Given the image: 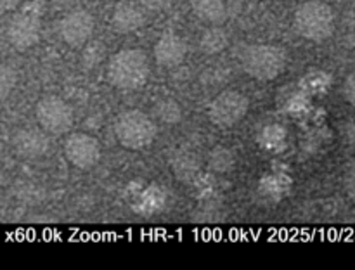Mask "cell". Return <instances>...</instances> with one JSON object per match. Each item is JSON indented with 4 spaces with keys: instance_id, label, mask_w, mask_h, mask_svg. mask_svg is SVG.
<instances>
[{
    "instance_id": "cell-1",
    "label": "cell",
    "mask_w": 355,
    "mask_h": 270,
    "mask_svg": "<svg viewBox=\"0 0 355 270\" xmlns=\"http://www.w3.org/2000/svg\"><path fill=\"white\" fill-rule=\"evenodd\" d=\"M107 82L118 90L132 92L148 83L151 75L149 57L142 48H121L107 61Z\"/></svg>"
},
{
    "instance_id": "cell-2",
    "label": "cell",
    "mask_w": 355,
    "mask_h": 270,
    "mask_svg": "<svg viewBox=\"0 0 355 270\" xmlns=\"http://www.w3.org/2000/svg\"><path fill=\"white\" fill-rule=\"evenodd\" d=\"M293 26L302 38L319 44L333 37L336 17L331 6L322 0H307L295 10Z\"/></svg>"
},
{
    "instance_id": "cell-3",
    "label": "cell",
    "mask_w": 355,
    "mask_h": 270,
    "mask_svg": "<svg viewBox=\"0 0 355 270\" xmlns=\"http://www.w3.org/2000/svg\"><path fill=\"white\" fill-rule=\"evenodd\" d=\"M288 66L286 51L279 45H250L241 55V68L257 82H272L279 78Z\"/></svg>"
},
{
    "instance_id": "cell-4",
    "label": "cell",
    "mask_w": 355,
    "mask_h": 270,
    "mask_svg": "<svg viewBox=\"0 0 355 270\" xmlns=\"http://www.w3.org/2000/svg\"><path fill=\"white\" fill-rule=\"evenodd\" d=\"M44 12L45 3L42 0H31L7 21L6 38L16 51H28L38 44Z\"/></svg>"
},
{
    "instance_id": "cell-5",
    "label": "cell",
    "mask_w": 355,
    "mask_h": 270,
    "mask_svg": "<svg viewBox=\"0 0 355 270\" xmlns=\"http://www.w3.org/2000/svg\"><path fill=\"white\" fill-rule=\"evenodd\" d=\"M113 130L118 144L128 151L148 149L158 134L155 120L139 109H128L118 114Z\"/></svg>"
},
{
    "instance_id": "cell-6",
    "label": "cell",
    "mask_w": 355,
    "mask_h": 270,
    "mask_svg": "<svg viewBox=\"0 0 355 270\" xmlns=\"http://www.w3.org/2000/svg\"><path fill=\"white\" fill-rule=\"evenodd\" d=\"M248 109V97L239 90L229 89L211 99L208 106V120L218 128H231L245 120Z\"/></svg>"
},
{
    "instance_id": "cell-7",
    "label": "cell",
    "mask_w": 355,
    "mask_h": 270,
    "mask_svg": "<svg viewBox=\"0 0 355 270\" xmlns=\"http://www.w3.org/2000/svg\"><path fill=\"white\" fill-rule=\"evenodd\" d=\"M35 116L40 128L55 137L68 134L75 123L73 107L59 96H44L38 99L35 106Z\"/></svg>"
},
{
    "instance_id": "cell-8",
    "label": "cell",
    "mask_w": 355,
    "mask_h": 270,
    "mask_svg": "<svg viewBox=\"0 0 355 270\" xmlns=\"http://www.w3.org/2000/svg\"><path fill=\"white\" fill-rule=\"evenodd\" d=\"M62 152L69 165L78 170H92L101 161L103 149L94 135L85 132H73L62 142Z\"/></svg>"
},
{
    "instance_id": "cell-9",
    "label": "cell",
    "mask_w": 355,
    "mask_h": 270,
    "mask_svg": "<svg viewBox=\"0 0 355 270\" xmlns=\"http://www.w3.org/2000/svg\"><path fill=\"white\" fill-rule=\"evenodd\" d=\"M96 28L94 16L85 9L69 10L59 23V35L62 42L73 48H83L90 42Z\"/></svg>"
},
{
    "instance_id": "cell-10",
    "label": "cell",
    "mask_w": 355,
    "mask_h": 270,
    "mask_svg": "<svg viewBox=\"0 0 355 270\" xmlns=\"http://www.w3.org/2000/svg\"><path fill=\"white\" fill-rule=\"evenodd\" d=\"M168 194L158 183H139L128 192L130 208L141 217H155L166 208Z\"/></svg>"
},
{
    "instance_id": "cell-11",
    "label": "cell",
    "mask_w": 355,
    "mask_h": 270,
    "mask_svg": "<svg viewBox=\"0 0 355 270\" xmlns=\"http://www.w3.org/2000/svg\"><path fill=\"white\" fill-rule=\"evenodd\" d=\"M153 55H155V61L159 68H177L186 59L187 44L182 37H179L173 31H165L156 40L155 47H153Z\"/></svg>"
},
{
    "instance_id": "cell-12",
    "label": "cell",
    "mask_w": 355,
    "mask_h": 270,
    "mask_svg": "<svg viewBox=\"0 0 355 270\" xmlns=\"http://www.w3.org/2000/svg\"><path fill=\"white\" fill-rule=\"evenodd\" d=\"M146 23V14L141 6L132 0H120L111 12V26L116 33L127 35L141 30Z\"/></svg>"
},
{
    "instance_id": "cell-13",
    "label": "cell",
    "mask_w": 355,
    "mask_h": 270,
    "mask_svg": "<svg viewBox=\"0 0 355 270\" xmlns=\"http://www.w3.org/2000/svg\"><path fill=\"white\" fill-rule=\"evenodd\" d=\"M45 134L47 132L44 128H23L14 138V147L23 158H38L49 149V138Z\"/></svg>"
},
{
    "instance_id": "cell-14",
    "label": "cell",
    "mask_w": 355,
    "mask_h": 270,
    "mask_svg": "<svg viewBox=\"0 0 355 270\" xmlns=\"http://www.w3.org/2000/svg\"><path fill=\"white\" fill-rule=\"evenodd\" d=\"M293 180L283 172H270L263 175L259 182V194L267 201L279 203L290 194Z\"/></svg>"
},
{
    "instance_id": "cell-15",
    "label": "cell",
    "mask_w": 355,
    "mask_h": 270,
    "mask_svg": "<svg viewBox=\"0 0 355 270\" xmlns=\"http://www.w3.org/2000/svg\"><path fill=\"white\" fill-rule=\"evenodd\" d=\"M260 147L272 154H279L288 147V130L281 123H267L257 134Z\"/></svg>"
},
{
    "instance_id": "cell-16",
    "label": "cell",
    "mask_w": 355,
    "mask_h": 270,
    "mask_svg": "<svg viewBox=\"0 0 355 270\" xmlns=\"http://www.w3.org/2000/svg\"><path fill=\"white\" fill-rule=\"evenodd\" d=\"M194 16L208 24H220L227 17V0H191Z\"/></svg>"
},
{
    "instance_id": "cell-17",
    "label": "cell",
    "mask_w": 355,
    "mask_h": 270,
    "mask_svg": "<svg viewBox=\"0 0 355 270\" xmlns=\"http://www.w3.org/2000/svg\"><path fill=\"white\" fill-rule=\"evenodd\" d=\"M333 85V76L328 71L319 68L309 69L307 73H304L298 82V89L304 90L305 93H309L311 97L315 96H324L329 92Z\"/></svg>"
},
{
    "instance_id": "cell-18",
    "label": "cell",
    "mask_w": 355,
    "mask_h": 270,
    "mask_svg": "<svg viewBox=\"0 0 355 270\" xmlns=\"http://www.w3.org/2000/svg\"><path fill=\"white\" fill-rule=\"evenodd\" d=\"M229 47V37L225 30L214 24L207 28L200 37V51L207 55H217Z\"/></svg>"
},
{
    "instance_id": "cell-19",
    "label": "cell",
    "mask_w": 355,
    "mask_h": 270,
    "mask_svg": "<svg viewBox=\"0 0 355 270\" xmlns=\"http://www.w3.org/2000/svg\"><path fill=\"white\" fill-rule=\"evenodd\" d=\"M283 111L293 118L309 116V113L312 111L311 96L300 89L295 90L293 93H290V96L283 100Z\"/></svg>"
},
{
    "instance_id": "cell-20",
    "label": "cell",
    "mask_w": 355,
    "mask_h": 270,
    "mask_svg": "<svg viewBox=\"0 0 355 270\" xmlns=\"http://www.w3.org/2000/svg\"><path fill=\"white\" fill-rule=\"evenodd\" d=\"M234 154H232L227 147L217 145V147L211 149L210 154H208V166H210L211 172L215 173H229L234 168Z\"/></svg>"
},
{
    "instance_id": "cell-21",
    "label": "cell",
    "mask_w": 355,
    "mask_h": 270,
    "mask_svg": "<svg viewBox=\"0 0 355 270\" xmlns=\"http://www.w3.org/2000/svg\"><path fill=\"white\" fill-rule=\"evenodd\" d=\"M155 114L163 123L175 125L182 120V107L173 99H159L155 106Z\"/></svg>"
},
{
    "instance_id": "cell-22",
    "label": "cell",
    "mask_w": 355,
    "mask_h": 270,
    "mask_svg": "<svg viewBox=\"0 0 355 270\" xmlns=\"http://www.w3.org/2000/svg\"><path fill=\"white\" fill-rule=\"evenodd\" d=\"M104 54H106V48H104L103 42H89V44L83 47L82 54V64L85 68H92V66L99 64L104 59Z\"/></svg>"
},
{
    "instance_id": "cell-23",
    "label": "cell",
    "mask_w": 355,
    "mask_h": 270,
    "mask_svg": "<svg viewBox=\"0 0 355 270\" xmlns=\"http://www.w3.org/2000/svg\"><path fill=\"white\" fill-rule=\"evenodd\" d=\"M16 82H17L16 69L10 68V66H7V64H3L2 68H0V97H2L3 100L9 97L10 90L16 87Z\"/></svg>"
},
{
    "instance_id": "cell-24",
    "label": "cell",
    "mask_w": 355,
    "mask_h": 270,
    "mask_svg": "<svg viewBox=\"0 0 355 270\" xmlns=\"http://www.w3.org/2000/svg\"><path fill=\"white\" fill-rule=\"evenodd\" d=\"M173 170H175V175L179 177V179H191L193 175H196V163L191 161L189 165L186 163V158H179L175 161V165H173Z\"/></svg>"
},
{
    "instance_id": "cell-25",
    "label": "cell",
    "mask_w": 355,
    "mask_h": 270,
    "mask_svg": "<svg viewBox=\"0 0 355 270\" xmlns=\"http://www.w3.org/2000/svg\"><path fill=\"white\" fill-rule=\"evenodd\" d=\"M342 93H343V97H345L347 102H349L350 106L355 107V71L349 73V75H347V78L343 80Z\"/></svg>"
},
{
    "instance_id": "cell-26",
    "label": "cell",
    "mask_w": 355,
    "mask_h": 270,
    "mask_svg": "<svg viewBox=\"0 0 355 270\" xmlns=\"http://www.w3.org/2000/svg\"><path fill=\"white\" fill-rule=\"evenodd\" d=\"M345 189L355 203V170H350V172L345 175Z\"/></svg>"
},
{
    "instance_id": "cell-27",
    "label": "cell",
    "mask_w": 355,
    "mask_h": 270,
    "mask_svg": "<svg viewBox=\"0 0 355 270\" xmlns=\"http://www.w3.org/2000/svg\"><path fill=\"white\" fill-rule=\"evenodd\" d=\"M19 7V0H0V10L2 12H10Z\"/></svg>"
},
{
    "instance_id": "cell-28",
    "label": "cell",
    "mask_w": 355,
    "mask_h": 270,
    "mask_svg": "<svg viewBox=\"0 0 355 270\" xmlns=\"http://www.w3.org/2000/svg\"><path fill=\"white\" fill-rule=\"evenodd\" d=\"M139 2H141L142 6L149 7V9H159V7L166 6L170 0H139Z\"/></svg>"
},
{
    "instance_id": "cell-29",
    "label": "cell",
    "mask_w": 355,
    "mask_h": 270,
    "mask_svg": "<svg viewBox=\"0 0 355 270\" xmlns=\"http://www.w3.org/2000/svg\"><path fill=\"white\" fill-rule=\"evenodd\" d=\"M52 2L58 3L59 7H62V6H64V3H68V0H52Z\"/></svg>"
}]
</instances>
